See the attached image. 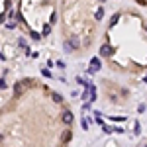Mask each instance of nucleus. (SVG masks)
Returning <instances> with one entry per match:
<instances>
[{
  "label": "nucleus",
  "mask_w": 147,
  "mask_h": 147,
  "mask_svg": "<svg viewBox=\"0 0 147 147\" xmlns=\"http://www.w3.org/2000/svg\"><path fill=\"white\" fill-rule=\"evenodd\" d=\"M12 8V0H0V26L4 24V20L8 18Z\"/></svg>",
  "instance_id": "nucleus-3"
},
{
  "label": "nucleus",
  "mask_w": 147,
  "mask_h": 147,
  "mask_svg": "<svg viewBox=\"0 0 147 147\" xmlns=\"http://www.w3.org/2000/svg\"><path fill=\"white\" fill-rule=\"evenodd\" d=\"M18 22L34 41H39L57 24V10L51 0H20Z\"/></svg>",
  "instance_id": "nucleus-2"
},
{
  "label": "nucleus",
  "mask_w": 147,
  "mask_h": 147,
  "mask_svg": "<svg viewBox=\"0 0 147 147\" xmlns=\"http://www.w3.org/2000/svg\"><path fill=\"white\" fill-rule=\"evenodd\" d=\"M94 18H96V20H102V18H104V6H100V8L96 10V14H94Z\"/></svg>",
  "instance_id": "nucleus-6"
},
{
  "label": "nucleus",
  "mask_w": 147,
  "mask_h": 147,
  "mask_svg": "<svg viewBox=\"0 0 147 147\" xmlns=\"http://www.w3.org/2000/svg\"><path fill=\"white\" fill-rule=\"evenodd\" d=\"M112 53H114V49L108 45V43H104V45L100 47V55H102V57H110Z\"/></svg>",
  "instance_id": "nucleus-4"
},
{
  "label": "nucleus",
  "mask_w": 147,
  "mask_h": 147,
  "mask_svg": "<svg viewBox=\"0 0 147 147\" xmlns=\"http://www.w3.org/2000/svg\"><path fill=\"white\" fill-rule=\"evenodd\" d=\"M118 20H120V14H114V16H112V22H110V24H116Z\"/></svg>",
  "instance_id": "nucleus-7"
},
{
  "label": "nucleus",
  "mask_w": 147,
  "mask_h": 147,
  "mask_svg": "<svg viewBox=\"0 0 147 147\" xmlns=\"http://www.w3.org/2000/svg\"><path fill=\"white\" fill-rule=\"evenodd\" d=\"M65 98L43 82L22 79L0 106V147H63Z\"/></svg>",
  "instance_id": "nucleus-1"
},
{
  "label": "nucleus",
  "mask_w": 147,
  "mask_h": 147,
  "mask_svg": "<svg viewBox=\"0 0 147 147\" xmlns=\"http://www.w3.org/2000/svg\"><path fill=\"white\" fill-rule=\"evenodd\" d=\"M90 65H92V71H98V69H100V59L94 57V59L90 61Z\"/></svg>",
  "instance_id": "nucleus-5"
},
{
  "label": "nucleus",
  "mask_w": 147,
  "mask_h": 147,
  "mask_svg": "<svg viewBox=\"0 0 147 147\" xmlns=\"http://www.w3.org/2000/svg\"><path fill=\"white\" fill-rule=\"evenodd\" d=\"M98 2H106V0H98Z\"/></svg>",
  "instance_id": "nucleus-8"
}]
</instances>
